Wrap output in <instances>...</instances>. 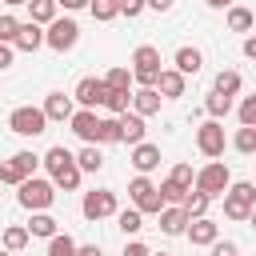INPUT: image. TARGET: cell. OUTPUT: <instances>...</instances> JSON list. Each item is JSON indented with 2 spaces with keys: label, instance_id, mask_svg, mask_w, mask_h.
I'll list each match as a JSON object with an SVG mask.
<instances>
[{
  "label": "cell",
  "instance_id": "1",
  "mask_svg": "<svg viewBox=\"0 0 256 256\" xmlns=\"http://www.w3.org/2000/svg\"><path fill=\"white\" fill-rule=\"evenodd\" d=\"M16 200H20V208H28V212H48L52 200H56V184L44 180V176H28V180L20 184V192H16Z\"/></svg>",
  "mask_w": 256,
  "mask_h": 256
},
{
  "label": "cell",
  "instance_id": "2",
  "mask_svg": "<svg viewBox=\"0 0 256 256\" xmlns=\"http://www.w3.org/2000/svg\"><path fill=\"white\" fill-rule=\"evenodd\" d=\"M128 200H132V208H140L144 216H160L168 204H164V196H160V184H152L148 176H132L128 180Z\"/></svg>",
  "mask_w": 256,
  "mask_h": 256
},
{
  "label": "cell",
  "instance_id": "3",
  "mask_svg": "<svg viewBox=\"0 0 256 256\" xmlns=\"http://www.w3.org/2000/svg\"><path fill=\"white\" fill-rule=\"evenodd\" d=\"M160 48L156 44H140L136 52H132V80L140 84V88H156V80H160Z\"/></svg>",
  "mask_w": 256,
  "mask_h": 256
},
{
  "label": "cell",
  "instance_id": "4",
  "mask_svg": "<svg viewBox=\"0 0 256 256\" xmlns=\"http://www.w3.org/2000/svg\"><path fill=\"white\" fill-rule=\"evenodd\" d=\"M196 192H204V196H220L224 200V192L232 188V172H228V164L224 160H212V164H204L200 172H196V184H192Z\"/></svg>",
  "mask_w": 256,
  "mask_h": 256
},
{
  "label": "cell",
  "instance_id": "5",
  "mask_svg": "<svg viewBox=\"0 0 256 256\" xmlns=\"http://www.w3.org/2000/svg\"><path fill=\"white\" fill-rule=\"evenodd\" d=\"M252 208H256V184L252 180H236L224 192V216L228 220H248Z\"/></svg>",
  "mask_w": 256,
  "mask_h": 256
},
{
  "label": "cell",
  "instance_id": "6",
  "mask_svg": "<svg viewBox=\"0 0 256 256\" xmlns=\"http://www.w3.org/2000/svg\"><path fill=\"white\" fill-rule=\"evenodd\" d=\"M120 212V204H116V192L112 188H92V192H84V200H80V216L84 220H108V216H116Z\"/></svg>",
  "mask_w": 256,
  "mask_h": 256
},
{
  "label": "cell",
  "instance_id": "7",
  "mask_svg": "<svg viewBox=\"0 0 256 256\" xmlns=\"http://www.w3.org/2000/svg\"><path fill=\"white\" fill-rule=\"evenodd\" d=\"M76 40H80V24H76L72 16H56V20L44 28V44H48L52 52H72Z\"/></svg>",
  "mask_w": 256,
  "mask_h": 256
},
{
  "label": "cell",
  "instance_id": "8",
  "mask_svg": "<svg viewBox=\"0 0 256 256\" xmlns=\"http://www.w3.org/2000/svg\"><path fill=\"white\" fill-rule=\"evenodd\" d=\"M8 128H12L16 136H40V132L48 128V116H44V108L20 104V108H12V116H8Z\"/></svg>",
  "mask_w": 256,
  "mask_h": 256
},
{
  "label": "cell",
  "instance_id": "9",
  "mask_svg": "<svg viewBox=\"0 0 256 256\" xmlns=\"http://www.w3.org/2000/svg\"><path fill=\"white\" fill-rule=\"evenodd\" d=\"M224 124L220 120H204L200 128H196V148L208 156V160H216V156H224Z\"/></svg>",
  "mask_w": 256,
  "mask_h": 256
},
{
  "label": "cell",
  "instance_id": "10",
  "mask_svg": "<svg viewBox=\"0 0 256 256\" xmlns=\"http://www.w3.org/2000/svg\"><path fill=\"white\" fill-rule=\"evenodd\" d=\"M104 96H108L104 76H84V80L72 88V100H76L80 108H96V104H104Z\"/></svg>",
  "mask_w": 256,
  "mask_h": 256
},
{
  "label": "cell",
  "instance_id": "11",
  "mask_svg": "<svg viewBox=\"0 0 256 256\" xmlns=\"http://www.w3.org/2000/svg\"><path fill=\"white\" fill-rule=\"evenodd\" d=\"M100 120H104V116H96V108H76V116H72L68 124H72V132H76L84 144H100Z\"/></svg>",
  "mask_w": 256,
  "mask_h": 256
},
{
  "label": "cell",
  "instance_id": "12",
  "mask_svg": "<svg viewBox=\"0 0 256 256\" xmlns=\"http://www.w3.org/2000/svg\"><path fill=\"white\" fill-rule=\"evenodd\" d=\"M188 240H192V248H212L216 240H220V224L216 220H208V216H200V220H192L188 224V232H184Z\"/></svg>",
  "mask_w": 256,
  "mask_h": 256
},
{
  "label": "cell",
  "instance_id": "13",
  "mask_svg": "<svg viewBox=\"0 0 256 256\" xmlns=\"http://www.w3.org/2000/svg\"><path fill=\"white\" fill-rule=\"evenodd\" d=\"M188 224H192V216H188L180 204H168V208L160 212V232H164V236H184Z\"/></svg>",
  "mask_w": 256,
  "mask_h": 256
},
{
  "label": "cell",
  "instance_id": "14",
  "mask_svg": "<svg viewBox=\"0 0 256 256\" xmlns=\"http://www.w3.org/2000/svg\"><path fill=\"white\" fill-rule=\"evenodd\" d=\"M132 168H136V176H148V172H156L160 168V148L156 144H136L132 148Z\"/></svg>",
  "mask_w": 256,
  "mask_h": 256
},
{
  "label": "cell",
  "instance_id": "15",
  "mask_svg": "<svg viewBox=\"0 0 256 256\" xmlns=\"http://www.w3.org/2000/svg\"><path fill=\"white\" fill-rule=\"evenodd\" d=\"M160 104H164V96H160L156 88H136V92H132V112H136V116H144V120H148V116H156V112H160Z\"/></svg>",
  "mask_w": 256,
  "mask_h": 256
},
{
  "label": "cell",
  "instance_id": "16",
  "mask_svg": "<svg viewBox=\"0 0 256 256\" xmlns=\"http://www.w3.org/2000/svg\"><path fill=\"white\" fill-rule=\"evenodd\" d=\"M44 116H48V120H72V116H76V100L64 96V92H48V100H44Z\"/></svg>",
  "mask_w": 256,
  "mask_h": 256
},
{
  "label": "cell",
  "instance_id": "17",
  "mask_svg": "<svg viewBox=\"0 0 256 256\" xmlns=\"http://www.w3.org/2000/svg\"><path fill=\"white\" fill-rule=\"evenodd\" d=\"M172 64H176V72H184V76H196V72L204 68V52H200V48H192V44H184V48H176Z\"/></svg>",
  "mask_w": 256,
  "mask_h": 256
},
{
  "label": "cell",
  "instance_id": "18",
  "mask_svg": "<svg viewBox=\"0 0 256 256\" xmlns=\"http://www.w3.org/2000/svg\"><path fill=\"white\" fill-rule=\"evenodd\" d=\"M184 84H188V76H184V72L164 68V72H160V80H156V92H160L164 100H176V96H184Z\"/></svg>",
  "mask_w": 256,
  "mask_h": 256
},
{
  "label": "cell",
  "instance_id": "19",
  "mask_svg": "<svg viewBox=\"0 0 256 256\" xmlns=\"http://www.w3.org/2000/svg\"><path fill=\"white\" fill-rule=\"evenodd\" d=\"M120 132H124V144H132V148L144 144V132H148V128H144V116H136V112L128 108V112L120 116Z\"/></svg>",
  "mask_w": 256,
  "mask_h": 256
},
{
  "label": "cell",
  "instance_id": "20",
  "mask_svg": "<svg viewBox=\"0 0 256 256\" xmlns=\"http://www.w3.org/2000/svg\"><path fill=\"white\" fill-rule=\"evenodd\" d=\"M40 44H44V28H40V24H32V20H28V24H20V32H16V44H12V48H20V52H36Z\"/></svg>",
  "mask_w": 256,
  "mask_h": 256
},
{
  "label": "cell",
  "instance_id": "21",
  "mask_svg": "<svg viewBox=\"0 0 256 256\" xmlns=\"http://www.w3.org/2000/svg\"><path fill=\"white\" fill-rule=\"evenodd\" d=\"M28 240H32V232H28L24 224H8V228H4V236H0L4 252H24V248H28Z\"/></svg>",
  "mask_w": 256,
  "mask_h": 256
},
{
  "label": "cell",
  "instance_id": "22",
  "mask_svg": "<svg viewBox=\"0 0 256 256\" xmlns=\"http://www.w3.org/2000/svg\"><path fill=\"white\" fill-rule=\"evenodd\" d=\"M56 0H28V16H32V24H40V28H48L52 20H56Z\"/></svg>",
  "mask_w": 256,
  "mask_h": 256
},
{
  "label": "cell",
  "instance_id": "23",
  "mask_svg": "<svg viewBox=\"0 0 256 256\" xmlns=\"http://www.w3.org/2000/svg\"><path fill=\"white\" fill-rule=\"evenodd\" d=\"M228 28H232V32H252V28H256V16H252V8H244V4H232V8H228Z\"/></svg>",
  "mask_w": 256,
  "mask_h": 256
},
{
  "label": "cell",
  "instance_id": "24",
  "mask_svg": "<svg viewBox=\"0 0 256 256\" xmlns=\"http://www.w3.org/2000/svg\"><path fill=\"white\" fill-rule=\"evenodd\" d=\"M76 164H80V172H100V168H104V152H100V144H84V148L76 152Z\"/></svg>",
  "mask_w": 256,
  "mask_h": 256
},
{
  "label": "cell",
  "instance_id": "25",
  "mask_svg": "<svg viewBox=\"0 0 256 256\" xmlns=\"http://www.w3.org/2000/svg\"><path fill=\"white\" fill-rule=\"evenodd\" d=\"M24 228H28L32 236H44V240H52V236L60 232V228H56V216H48V212H32V220H28Z\"/></svg>",
  "mask_w": 256,
  "mask_h": 256
},
{
  "label": "cell",
  "instance_id": "26",
  "mask_svg": "<svg viewBox=\"0 0 256 256\" xmlns=\"http://www.w3.org/2000/svg\"><path fill=\"white\" fill-rule=\"evenodd\" d=\"M240 72H232V68H220L216 72V80H212V92H224V96H236L240 92Z\"/></svg>",
  "mask_w": 256,
  "mask_h": 256
},
{
  "label": "cell",
  "instance_id": "27",
  "mask_svg": "<svg viewBox=\"0 0 256 256\" xmlns=\"http://www.w3.org/2000/svg\"><path fill=\"white\" fill-rule=\"evenodd\" d=\"M116 224H120L124 236H136V232L144 228V212H140V208H120V212H116Z\"/></svg>",
  "mask_w": 256,
  "mask_h": 256
},
{
  "label": "cell",
  "instance_id": "28",
  "mask_svg": "<svg viewBox=\"0 0 256 256\" xmlns=\"http://www.w3.org/2000/svg\"><path fill=\"white\" fill-rule=\"evenodd\" d=\"M204 108H208V120H224V116L232 112V96H224V92H208Z\"/></svg>",
  "mask_w": 256,
  "mask_h": 256
},
{
  "label": "cell",
  "instance_id": "29",
  "mask_svg": "<svg viewBox=\"0 0 256 256\" xmlns=\"http://www.w3.org/2000/svg\"><path fill=\"white\" fill-rule=\"evenodd\" d=\"M208 204H212V196H204V192H196V188H192V192L184 196V204H180V208H184L192 220H200V216H208Z\"/></svg>",
  "mask_w": 256,
  "mask_h": 256
},
{
  "label": "cell",
  "instance_id": "30",
  "mask_svg": "<svg viewBox=\"0 0 256 256\" xmlns=\"http://www.w3.org/2000/svg\"><path fill=\"white\" fill-rule=\"evenodd\" d=\"M48 256H80V244L68 236V232H56L48 240Z\"/></svg>",
  "mask_w": 256,
  "mask_h": 256
},
{
  "label": "cell",
  "instance_id": "31",
  "mask_svg": "<svg viewBox=\"0 0 256 256\" xmlns=\"http://www.w3.org/2000/svg\"><path fill=\"white\" fill-rule=\"evenodd\" d=\"M104 84L112 88V92H132V68H108V76H104Z\"/></svg>",
  "mask_w": 256,
  "mask_h": 256
},
{
  "label": "cell",
  "instance_id": "32",
  "mask_svg": "<svg viewBox=\"0 0 256 256\" xmlns=\"http://www.w3.org/2000/svg\"><path fill=\"white\" fill-rule=\"evenodd\" d=\"M88 12H92V20L108 24V20H116V16H120V0H92V4H88Z\"/></svg>",
  "mask_w": 256,
  "mask_h": 256
},
{
  "label": "cell",
  "instance_id": "33",
  "mask_svg": "<svg viewBox=\"0 0 256 256\" xmlns=\"http://www.w3.org/2000/svg\"><path fill=\"white\" fill-rule=\"evenodd\" d=\"M100 144H124L120 116H104V120H100Z\"/></svg>",
  "mask_w": 256,
  "mask_h": 256
},
{
  "label": "cell",
  "instance_id": "34",
  "mask_svg": "<svg viewBox=\"0 0 256 256\" xmlns=\"http://www.w3.org/2000/svg\"><path fill=\"white\" fill-rule=\"evenodd\" d=\"M192 188H184V184H176L172 176H164L160 180V196H164V204H184V196H188Z\"/></svg>",
  "mask_w": 256,
  "mask_h": 256
},
{
  "label": "cell",
  "instance_id": "35",
  "mask_svg": "<svg viewBox=\"0 0 256 256\" xmlns=\"http://www.w3.org/2000/svg\"><path fill=\"white\" fill-rule=\"evenodd\" d=\"M104 108H108L112 116H124V112L132 108V92H112V88H108V96H104Z\"/></svg>",
  "mask_w": 256,
  "mask_h": 256
},
{
  "label": "cell",
  "instance_id": "36",
  "mask_svg": "<svg viewBox=\"0 0 256 256\" xmlns=\"http://www.w3.org/2000/svg\"><path fill=\"white\" fill-rule=\"evenodd\" d=\"M24 180H28V176H24V168H20L12 156H8V160H0V184H16V188H20Z\"/></svg>",
  "mask_w": 256,
  "mask_h": 256
},
{
  "label": "cell",
  "instance_id": "37",
  "mask_svg": "<svg viewBox=\"0 0 256 256\" xmlns=\"http://www.w3.org/2000/svg\"><path fill=\"white\" fill-rule=\"evenodd\" d=\"M232 148H236V152H244V156H252V152H256V128H236Z\"/></svg>",
  "mask_w": 256,
  "mask_h": 256
},
{
  "label": "cell",
  "instance_id": "38",
  "mask_svg": "<svg viewBox=\"0 0 256 256\" xmlns=\"http://www.w3.org/2000/svg\"><path fill=\"white\" fill-rule=\"evenodd\" d=\"M236 116H240V128H256V92L240 100V108H236Z\"/></svg>",
  "mask_w": 256,
  "mask_h": 256
},
{
  "label": "cell",
  "instance_id": "39",
  "mask_svg": "<svg viewBox=\"0 0 256 256\" xmlns=\"http://www.w3.org/2000/svg\"><path fill=\"white\" fill-rule=\"evenodd\" d=\"M16 32H20V20L12 12L0 16V44H16Z\"/></svg>",
  "mask_w": 256,
  "mask_h": 256
},
{
  "label": "cell",
  "instance_id": "40",
  "mask_svg": "<svg viewBox=\"0 0 256 256\" xmlns=\"http://www.w3.org/2000/svg\"><path fill=\"white\" fill-rule=\"evenodd\" d=\"M12 160H16L20 168H24V176H36V168L44 164V156H36V152H16Z\"/></svg>",
  "mask_w": 256,
  "mask_h": 256
},
{
  "label": "cell",
  "instance_id": "41",
  "mask_svg": "<svg viewBox=\"0 0 256 256\" xmlns=\"http://www.w3.org/2000/svg\"><path fill=\"white\" fill-rule=\"evenodd\" d=\"M168 176H172L176 184H184V188H192V184H196V172H192V164H184V160H180V164H172V172H168Z\"/></svg>",
  "mask_w": 256,
  "mask_h": 256
},
{
  "label": "cell",
  "instance_id": "42",
  "mask_svg": "<svg viewBox=\"0 0 256 256\" xmlns=\"http://www.w3.org/2000/svg\"><path fill=\"white\" fill-rule=\"evenodd\" d=\"M144 8H148V0H120V16H128V20H136Z\"/></svg>",
  "mask_w": 256,
  "mask_h": 256
},
{
  "label": "cell",
  "instance_id": "43",
  "mask_svg": "<svg viewBox=\"0 0 256 256\" xmlns=\"http://www.w3.org/2000/svg\"><path fill=\"white\" fill-rule=\"evenodd\" d=\"M212 256H240V248H236L232 240H216V244H212Z\"/></svg>",
  "mask_w": 256,
  "mask_h": 256
},
{
  "label": "cell",
  "instance_id": "44",
  "mask_svg": "<svg viewBox=\"0 0 256 256\" xmlns=\"http://www.w3.org/2000/svg\"><path fill=\"white\" fill-rule=\"evenodd\" d=\"M124 256H152V248L140 244V240H128V244H124Z\"/></svg>",
  "mask_w": 256,
  "mask_h": 256
},
{
  "label": "cell",
  "instance_id": "45",
  "mask_svg": "<svg viewBox=\"0 0 256 256\" xmlns=\"http://www.w3.org/2000/svg\"><path fill=\"white\" fill-rule=\"evenodd\" d=\"M12 56H16V48H12V44H0V72L12 64Z\"/></svg>",
  "mask_w": 256,
  "mask_h": 256
},
{
  "label": "cell",
  "instance_id": "46",
  "mask_svg": "<svg viewBox=\"0 0 256 256\" xmlns=\"http://www.w3.org/2000/svg\"><path fill=\"white\" fill-rule=\"evenodd\" d=\"M56 4H60L64 12H80V8H88L92 0H56Z\"/></svg>",
  "mask_w": 256,
  "mask_h": 256
},
{
  "label": "cell",
  "instance_id": "47",
  "mask_svg": "<svg viewBox=\"0 0 256 256\" xmlns=\"http://www.w3.org/2000/svg\"><path fill=\"white\" fill-rule=\"evenodd\" d=\"M244 56H248V60H256V32H252V36H244Z\"/></svg>",
  "mask_w": 256,
  "mask_h": 256
},
{
  "label": "cell",
  "instance_id": "48",
  "mask_svg": "<svg viewBox=\"0 0 256 256\" xmlns=\"http://www.w3.org/2000/svg\"><path fill=\"white\" fill-rule=\"evenodd\" d=\"M172 4H176V0H148V8H152V12H168Z\"/></svg>",
  "mask_w": 256,
  "mask_h": 256
},
{
  "label": "cell",
  "instance_id": "49",
  "mask_svg": "<svg viewBox=\"0 0 256 256\" xmlns=\"http://www.w3.org/2000/svg\"><path fill=\"white\" fill-rule=\"evenodd\" d=\"M80 256H104L100 244H80Z\"/></svg>",
  "mask_w": 256,
  "mask_h": 256
},
{
  "label": "cell",
  "instance_id": "50",
  "mask_svg": "<svg viewBox=\"0 0 256 256\" xmlns=\"http://www.w3.org/2000/svg\"><path fill=\"white\" fill-rule=\"evenodd\" d=\"M204 4H208V8H232L236 0H204Z\"/></svg>",
  "mask_w": 256,
  "mask_h": 256
},
{
  "label": "cell",
  "instance_id": "51",
  "mask_svg": "<svg viewBox=\"0 0 256 256\" xmlns=\"http://www.w3.org/2000/svg\"><path fill=\"white\" fill-rule=\"evenodd\" d=\"M248 224H252V228H256V208H252V216H248Z\"/></svg>",
  "mask_w": 256,
  "mask_h": 256
},
{
  "label": "cell",
  "instance_id": "52",
  "mask_svg": "<svg viewBox=\"0 0 256 256\" xmlns=\"http://www.w3.org/2000/svg\"><path fill=\"white\" fill-rule=\"evenodd\" d=\"M0 16H4V0H0Z\"/></svg>",
  "mask_w": 256,
  "mask_h": 256
},
{
  "label": "cell",
  "instance_id": "53",
  "mask_svg": "<svg viewBox=\"0 0 256 256\" xmlns=\"http://www.w3.org/2000/svg\"><path fill=\"white\" fill-rule=\"evenodd\" d=\"M0 256H16V252H0Z\"/></svg>",
  "mask_w": 256,
  "mask_h": 256
},
{
  "label": "cell",
  "instance_id": "54",
  "mask_svg": "<svg viewBox=\"0 0 256 256\" xmlns=\"http://www.w3.org/2000/svg\"><path fill=\"white\" fill-rule=\"evenodd\" d=\"M152 256H168V252H152Z\"/></svg>",
  "mask_w": 256,
  "mask_h": 256
}]
</instances>
